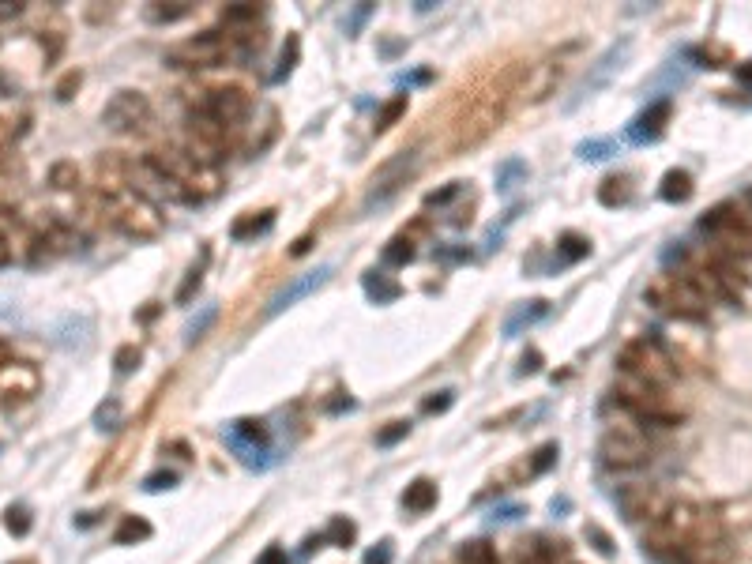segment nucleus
<instances>
[{
  "label": "nucleus",
  "instance_id": "27",
  "mask_svg": "<svg viewBox=\"0 0 752 564\" xmlns=\"http://www.w3.org/2000/svg\"><path fill=\"white\" fill-rule=\"evenodd\" d=\"M403 113H407V94H395L392 102H384V106H380V113H376V128H380V132H384V128H392Z\"/></svg>",
  "mask_w": 752,
  "mask_h": 564
},
{
  "label": "nucleus",
  "instance_id": "21",
  "mask_svg": "<svg viewBox=\"0 0 752 564\" xmlns=\"http://www.w3.org/2000/svg\"><path fill=\"white\" fill-rule=\"evenodd\" d=\"M662 200L666 204H685V200H692V177L685 170H670L666 177H662Z\"/></svg>",
  "mask_w": 752,
  "mask_h": 564
},
{
  "label": "nucleus",
  "instance_id": "55",
  "mask_svg": "<svg viewBox=\"0 0 752 564\" xmlns=\"http://www.w3.org/2000/svg\"><path fill=\"white\" fill-rule=\"evenodd\" d=\"M309 245H313V237H301V241H298V245H294V256H301V252H305V249H309Z\"/></svg>",
  "mask_w": 752,
  "mask_h": 564
},
{
  "label": "nucleus",
  "instance_id": "3",
  "mask_svg": "<svg viewBox=\"0 0 752 564\" xmlns=\"http://www.w3.org/2000/svg\"><path fill=\"white\" fill-rule=\"evenodd\" d=\"M98 211H102V219L110 222L113 230H121L125 237H136V241H151L166 226L155 200H147L136 188L113 192V196H98Z\"/></svg>",
  "mask_w": 752,
  "mask_h": 564
},
{
  "label": "nucleus",
  "instance_id": "35",
  "mask_svg": "<svg viewBox=\"0 0 752 564\" xmlns=\"http://www.w3.org/2000/svg\"><path fill=\"white\" fill-rule=\"evenodd\" d=\"M117 418H121V403L117 399H110V403H102L98 407V414H94V422H98V429H117Z\"/></svg>",
  "mask_w": 752,
  "mask_h": 564
},
{
  "label": "nucleus",
  "instance_id": "4",
  "mask_svg": "<svg viewBox=\"0 0 752 564\" xmlns=\"http://www.w3.org/2000/svg\"><path fill=\"white\" fill-rule=\"evenodd\" d=\"M613 399L636 418V422H658V425H677L681 422V410H677L674 395L658 384H647V380H636V376H621L617 388H613Z\"/></svg>",
  "mask_w": 752,
  "mask_h": 564
},
{
  "label": "nucleus",
  "instance_id": "49",
  "mask_svg": "<svg viewBox=\"0 0 752 564\" xmlns=\"http://www.w3.org/2000/svg\"><path fill=\"white\" fill-rule=\"evenodd\" d=\"M455 192H459V188H455V185H448V188H444V192H433V196H429L425 204H429V207H433V204H448V200H452Z\"/></svg>",
  "mask_w": 752,
  "mask_h": 564
},
{
  "label": "nucleus",
  "instance_id": "50",
  "mask_svg": "<svg viewBox=\"0 0 752 564\" xmlns=\"http://www.w3.org/2000/svg\"><path fill=\"white\" fill-rule=\"evenodd\" d=\"M4 264H12V237L8 234H0V267Z\"/></svg>",
  "mask_w": 752,
  "mask_h": 564
},
{
  "label": "nucleus",
  "instance_id": "37",
  "mask_svg": "<svg viewBox=\"0 0 752 564\" xmlns=\"http://www.w3.org/2000/svg\"><path fill=\"white\" fill-rule=\"evenodd\" d=\"M519 173H527L523 170V162H504L501 170H497V192H508Z\"/></svg>",
  "mask_w": 752,
  "mask_h": 564
},
{
  "label": "nucleus",
  "instance_id": "51",
  "mask_svg": "<svg viewBox=\"0 0 752 564\" xmlns=\"http://www.w3.org/2000/svg\"><path fill=\"white\" fill-rule=\"evenodd\" d=\"M260 564H286V553H282L279 546H271L264 557H260Z\"/></svg>",
  "mask_w": 752,
  "mask_h": 564
},
{
  "label": "nucleus",
  "instance_id": "28",
  "mask_svg": "<svg viewBox=\"0 0 752 564\" xmlns=\"http://www.w3.org/2000/svg\"><path fill=\"white\" fill-rule=\"evenodd\" d=\"M459 561L463 564H497V553H493V546H486V542H467V546L459 549Z\"/></svg>",
  "mask_w": 752,
  "mask_h": 564
},
{
  "label": "nucleus",
  "instance_id": "57",
  "mask_svg": "<svg viewBox=\"0 0 752 564\" xmlns=\"http://www.w3.org/2000/svg\"><path fill=\"white\" fill-rule=\"evenodd\" d=\"M745 204H749V215H752V188H749V196H745Z\"/></svg>",
  "mask_w": 752,
  "mask_h": 564
},
{
  "label": "nucleus",
  "instance_id": "5",
  "mask_svg": "<svg viewBox=\"0 0 752 564\" xmlns=\"http://www.w3.org/2000/svg\"><path fill=\"white\" fill-rule=\"evenodd\" d=\"M700 226L715 241V252L730 256V260H752V215L745 207L722 204Z\"/></svg>",
  "mask_w": 752,
  "mask_h": 564
},
{
  "label": "nucleus",
  "instance_id": "52",
  "mask_svg": "<svg viewBox=\"0 0 752 564\" xmlns=\"http://www.w3.org/2000/svg\"><path fill=\"white\" fill-rule=\"evenodd\" d=\"M72 87H79V76H76V72H72V76H68V79L61 83V87H57V98H72V94H68Z\"/></svg>",
  "mask_w": 752,
  "mask_h": 564
},
{
  "label": "nucleus",
  "instance_id": "8",
  "mask_svg": "<svg viewBox=\"0 0 752 564\" xmlns=\"http://www.w3.org/2000/svg\"><path fill=\"white\" fill-rule=\"evenodd\" d=\"M621 376H636V380H647V384H658L666 388L674 380V361L666 358L658 343H647V339H636L621 350Z\"/></svg>",
  "mask_w": 752,
  "mask_h": 564
},
{
  "label": "nucleus",
  "instance_id": "14",
  "mask_svg": "<svg viewBox=\"0 0 752 564\" xmlns=\"http://www.w3.org/2000/svg\"><path fill=\"white\" fill-rule=\"evenodd\" d=\"M734 549L726 538H715V542H689L674 553L677 564H730Z\"/></svg>",
  "mask_w": 752,
  "mask_h": 564
},
{
  "label": "nucleus",
  "instance_id": "29",
  "mask_svg": "<svg viewBox=\"0 0 752 564\" xmlns=\"http://www.w3.org/2000/svg\"><path fill=\"white\" fill-rule=\"evenodd\" d=\"M271 222H275V215H271V211H260V219H256V215H249V219L234 222V237L264 234V230H271Z\"/></svg>",
  "mask_w": 752,
  "mask_h": 564
},
{
  "label": "nucleus",
  "instance_id": "46",
  "mask_svg": "<svg viewBox=\"0 0 752 564\" xmlns=\"http://www.w3.org/2000/svg\"><path fill=\"white\" fill-rule=\"evenodd\" d=\"M407 433H410V422H392V429H384L376 440H380V444H395V440L407 437Z\"/></svg>",
  "mask_w": 752,
  "mask_h": 564
},
{
  "label": "nucleus",
  "instance_id": "54",
  "mask_svg": "<svg viewBox=\"0 0 752 564\" xmlns=\"http://www.w3.org/2000/svg\"><path fill=\"white\" fill-rule=\"evenodd\" d=\"M16 136V125H8V121H0V147Z\"/></svg>",
  "mask_w": 752,
  "mask_h": 564
},
{
  "label": "nucleus",
  "instance_id": "31",
  "mask_svg": "<svg viewBox=\"0 0 752 564\" xmlns=\"http://www.w3.org/2000/svg\"><path fill=\"white\" fill-rule=\"evenodd\" d=\"M4 527L23 538V534L31 531V516H27V508H16V504H12V508L4 512Z\"/></svg>",
  "mask_w": 752,
  "mask_h": 564
},
{
  "label": "nucleus",
  "instance_id": "16",
  "mask_svg": "<svg viewBox=\"0 0 752 564\" xmlns=\"http://www.w3.org/2000/svg\"><path fill=\"white\" fill-rule=\"evenodd\" d=\"M0 380H4V395H8V403H16V399H31V395L38 392V373H34V365H27V361H12V365L0 373Z\"/></svg>",
  "mask_w": 752,
  "mask_h": 564
},
{
  "label": "nucleus",
  "instance_id": "56",
  "mask_svg": "<svg viewBox=\"0 0 752 564\" xmlns=\"http://www.w3.org/2000/svg\"><path fill=\"white\" fill-rule=\"evenodd\" d=\"M737 76L745 79V83H752V64H741V68H737Z\"/></svg>",
  "mask_w": 752,
  "mask_h": 564
},
{
  "label": "nucleus",
  "instance_id": "58",
  "mask_svg": "<svg viewBox=\"0 0 752 564\" xmlns=\"http://www.w3.org/2000/svg\"><path fill=\"white\" fill-rule=\"evenodd\" d=\"M19 564H34V561H19Z\"/></svg>",
  "mask_w": 752,
  "mask_h": 564
},
{
  "label": "nucleus",
  "instance_id": "48",
  "mask_svg": "<svg viewBox=\"0 0 752 564\" xmlns=\"http://www.w3.org/2000/svg\"><path fill=\"white\" fill-rule=\"evenodd\" d=\"M19 16H23L19 0H0V19H19Z\"/></svg>",
  "mask_w": 752,
  "mask_h": 564
},
{
  "label": "nucleus",
  "instance_id": "32",
  "mask_svg": "<svg viewBox=\"0 0 752 564\" xmlns=\"http://www.w3.org/2000/svg\"><path fill=\"white\" fill-rule=\"evenodd\" d=\"M49 181L57 188H76L79 185V170L72 166V162H57L53 166V173H49Z\"/></svg>",
  "mask_w": 752,
  "mask_h": 564
},
{
  "label": "nucleus",
  "instance_id": "43",
  "mask_svg": "<svg viewBox=\"0 0 752 564\" xmlns=\"http://www.w3.org/2000/svg\"><path fill=\"white\" fill-rule=\"evenodd\" d=\"M136 365H140V350H136V346H121V350H117V369H121V373H132Z\"/></svg>",
  "mask_w": 752,
  "mask_h": 564
},
{
  "label": "nucleus",
  "instance_id": "53",
  "mask_svg": "<svg viewBox=\"0 0 752 564\" xmlns=\"http://www.w3.org/2000/svg\"><path fill=\"white\" fill-rule=\"evenodd\" d=\"M8 365H12V350H8V343H4V339H0V373H4V369H8Z\"/></svg>",
  "mask_w": 752,
  "mask_h": 564
},
{
  "label": "nucleus",
  "instance_id": "44",
  "mask_svg": "<svg viewBox=\"0 0 752 564\" xmlns=\"http://www.w3.org/2000/svg\"><path fill=\"white\" fill-rule=\"evenodd\" d=\"M452 399H455L452 392H437L433 399H425L422 410H425V414H444V410L452 407Z\"/></svg>",
  "mask_w": 752,
  "mask_h": 564
},
{
  "label": "nucleus",
  "instance_id": "45",
  "mask_svg": "<svg viewBox=\"0 0 752 564\" xmlns=\"http://www.w3.org/2000/svg\"><path fill=\"white\" fill-rule=\"evenodd\" d=\"M392 557H395L392 542H380L376 549H369V553H365V564H392Z\"/></svg>",
  "mask_w": 752,
  "mask_h": 564
},
{
  "label": "nucleus",
  "instance_id": "40",
  "mask_svg": "<svg viewBox=\"0 0 752 564\" xmlns=\"http://www.w3.org/2000/svg\"><path fill=\"white\" fill-rule=\"evenodd\" d=\"M211 320H215V305H207V309H204V316L188 324V331H185V339H188V343H196V339H200V335H204V331H207V324H211Z\"/></svg>",
  "mask_w": 752,
  "mask_h": 564
},
{
  "label": "nucleus",
  "instance_id": "7",
  "mask_svg": "<svg viewBox=\"0 0 752 564\" xmlns=\"http://www.w3.org/2000/svg\"><path fill=\"white\" fill-rule=\"evenodd\" d=\"M237 143V128L222 125V121H215V117H207V113H188V151L196 158H204V162H219L226 151H234Z\"/></svg>",
  "mask_w": 752,
  "mask_h": 564
},
{
  "label": "nucleus",
  "instance_id": "23",
  "mask_svg": "<svg viewBox=\"0 0 752 564\" xmlns=\"http://www.w3.org/2000/svg\"><path fill=\"white\" fill-rule=\"evenodd\" d=\"M264 16V8L260 4H230L226 12H222V19H226V27H237V31H249V27H256V19Z\"/></svg>",
  "mask_w": 752,
  "mask_h": 564
},
{
  "label": "nucleus",
  "instance_id": "9",
  "mask_svg": "<svg viewBox=\"0 0 752 564\" xmlns=\"http://www.w3.org/2000/svg\"><path fill=\"white\" fill-rule=\"evenodd\" d=\"M230 57H234L230 38H222V34H215V31L196 34V38H188V42H177V46L166 53V61H170L173 68H219V64H226Z\"/></svg>",
  "mask_w": 752,
  "mask_h": 564
},
{
  "label": "nucleus",
  "instance_id": "26",
  "mask_svg": "<svg viewBox=\"0 0 752 564\" xmlns=\"http://www.w3.org/2000/svg\"><path fill=\"white\" fill-rule=\"evenodd\" d=\"M557 252H561L564 264H576V260H583V256L591 252V241H587V237H580V234H564L561 245H557Z\"/></svg>",
  "mask_w": 752,
  "mask_h": 564
},
{
  "label": "nucleus",
  "instance_id": "6",
  "mask_svg": "<svg viewBox=\"0 0 752 564\" xmlns=\"http://www.w3.org/2000/svg\"><path fill=\"white\" fill-rule=\"evenodd\" d=\"M598 455L613 470H636L651 459V444L636 425H610L598 440Z\"/></svg>",
  "mask_w": 752,
  "mask_h": 564
},
{
  "label": "nucleus",
  "instance_id": "47",
  "mask_svg": "<svg viewBox=\"0 0 752 564\" xmlns=\"http://www.w3.org/2000/svg\"><path fill=\"white\" fill-rule=\"evenodd\" d=\"M173 482H177V478H173V474H151V478H147V482H143V489H151V493H155V489H170Z\"/></svg>",
  "mask_w": 752,
  "mask_h": 564
},
{
  "label": "nucleus",
  "instance_id": "34",
  "mask_svg": "<svg viewBox=\"0 0 752 564\" xmlns=\"http://www.w3.org/2000/svg\"><path fill=\"white\" fill-rule=\"evenodd\" d=\"M365 290H369V294H373L376 301H392L395 294H399V286H392V282H384L380 275H369V279H365Z\"/></svg>",
  "mask_w": 752,
  "mask_h": 564
},
{
  "label": "nucleus",
  "instance_id": "36",
  "mask_svg": "<svg viewBox=\"0 0 752 564\" xmlns=\"http://www.w3.org/2000/svg\"><path fill=\"white\" fill-rule=\"evenodd\" d=\"M328 538L339 542V546H350V542H354V523H350V519H335L328 527Z\"/></svg>",
  "mask_w": 752,
  "mask_h": 564
},
{
  "label": "nucleus",
  "instance_id": "19",
  "mask_svg": "<svg viewBox=\"0 0 752 564\" xmlns=\"http://www.w3.org/2000/svg\"><path fill=\"white\" fill-rule=\"evenodd\" d=\"M625 49H628V46H621V49L613 46L610 53H606V57H602V61L595 64V72H591V76H587V79L580 83V91H576V98H572V102H580V98H587V94L595 91V87H602V83H606V76H610L613 68L621 64V57H625Z\"/></svg>",
  "mask_w": 752,
  "mask_h": 564
},
{
  "label": "nucleus",
  "instance_id": "42",
  "mask_svg": "<svg viewBox=\"0 0 752 564\" xmlns=\"http://www.w3.org/2000/svg\"><path fill=\"white\" fill-rule=\"evenodd\" d=\"M557 459V444H542L538 452H534V463H531V474H542V470L549 467Z\"/></svg>",
  "mask_w": 752,
  "mask_h": 564
},
{
  "label": "nucleus",
  "instance_id": "11",
  "mask_svg": "<svg viewBox=\"0 0 752 564\" xmlns=\"http://www.w3.org/2000/svg\"><path fill=\"white\" fill-rule=\"evenodd\" d=\"M102 125L110 132H143L151 125V102L140 91H117L102 110Z\"/></svg>",
  "mask_w": 752,
  "mask_h": 564
},
{
  "label": "nucleus",
  "instance_id": "2",
  "mask_svg": "<svg viewBox=\"0 0 752 564\" xmlns=\"http://www.w3.org/2000/svg\"><path fill=\"white\" fill-rule=\"evenodd\" d=\"M143 162H147L158 177H166V181H173V185L181 188L188 204H200V200H207V196H215L222 185L219 170H215L211 162H204V158H196L188 147H173V143H166V147H155Z\"/></svg>",
  "mask_w": 752,
  "mask_h": 564
},
{
  "label": "nucleus",
  "instance_id": "33",
  "mask_svg": "<svg viewBox=\"0 0 752 564\" xmlns=\"http://www.w3.org/2000/svg\"><path fill=\"white\" fill-rule=\"evenodd\" d=\"M298 49H301L298 38H290V42H286V49H282V57H279V68H275V79H286L290 72H294V61H298Z\"/></svg>",
  "mask_w": 752,
  "mask_h": 564
},
{
  "label": "nucleus",
  "instance_id": "17",
  "mask_svg": "<svg viewBox=\"0 0 752 564\" xmlns=\"http://www.w3.org/2000/svg\"><path fill=\"white\" fill-rule=\"evenodd\" d=\"M226 437L245 455V463H252V455H267V429L260 422H234Z\"/></svg>",
  "mask_w": 752,
  "mask_h": 564
},
{
  "label": "nucleus",
  "instance_id": "12",
  "mask_svg": "<svg viewBox=\"0 0 752 564\" xmlns=\"http://www.w3.org/2000/svg\"><path fill=\"white\" fill-rule=\"evenodd\" d=\"M200 113L215 117V121H222V125L237 128L252 113V98H249V91H245V87H215V91L204 94Z\"/></svg>",
  "mask_w": 752,
  "mask_h": 564
},
{
  "label": "nucleus",
  "instance_id": "13",
  "mask_svg": "<svg viewBox=\"0 0 752 564\" xmlns=\"http://www.w3.org/2000/svg\"><path fill=\"white\" fill-rule=\"evenodd\" d=\"M331 279V264H320V267H313V271H305V275H298V279H290L286 286H282L279 294L275 298L267 301V309H264V316L271 320V316H279V313H286L290 305H298L301 298H309L313 290H320L324 282Z\"/></svg>",
  "mask_w": 752,
  "mask_h": 564
},
{
  "label": "nucleus",
  "instance_id": "41",
  "mask_svg": "<svg viewBox=\"0 0 752 564\" xmlns=\"http://www.w3.org/2000/svg\"><path fill=\"white\" fill-rule=\"evenodd\" d=\"M200 282H204V271H200V267H192V271H188V279H185V286H181V290H177V301H181V305H185V301L192 298V294H196V290H200Z\"/></svg>",
  "mask_w": 752,
  "mask_h": 564
},
{
  "label": "nucleus",
  "instance_id": "25",
  "mask_svg": "<svg viewBox=\"0 0 752 564\" xmlns=\"http://www.w3.org/2000/svg\"><path fill=\"white\" fill-rule=\"evenodd\" d=\"M542 316H546V301H531V309H519V313L504 324V335H508V339H516L523 324H534V320H542Z\"/></svg>",
  "mask_w": 752,
  "mask_h": 564
},
{
  "label": "nucleus",
  "instance_id": "24",
  "mask_svg": "<svg viewBox=\"0 0 752 564\" xmlns=\"http://www.w3.org/2000/svg\"><path fill=\"white\" fill-rule=\"evenodd\" d=\"M628 196H632L628 177H606V181H602V188H598V200H602L606 207L628 204Z\"/></svg>",
  "mask_w": 752,
  "mask_h": 564
},
{
  "label": "nucleus",
  "instance_id": "22",
  "mask_svg": "<svg viewBox=\"0 0 752 564\" xmlns=\"http://www.w3.org/2000/svg\"><path fill=\"white\" fill-rule=\"evenodd\" d=\"M147 538H151V523L140 516H125L121 527H117V534H113L117 546H132V542H147Z\"/></svg>",
  "mask_w": 752,
  "mask_h": 564
},
{
  "label": "nucleus",
  "instance_id": "20",
  "mask_svg": "<svg viewBox=\"0 0 752 564\" xmlns=\"http://www.w3.org/2000/svg\"><path fill=\"white\" fill-rule=\"evenodd\" d=\"M403 504H407V512L422 516V512H429V508L437 504V486H433L429 478H418V482H410L407 493H403Z\"/></svg>",
  "mask_w": 752,
  "mask_h": 564
},
{
  "label": "nucleus",
  "instance_id": "39",
  "mask_svg": "<svg viewBox=\"0 0 752 564\" xmlns=\"http://www.w3.org/2000/svg\"><path fill=\"white\" fill-rule=\"evenodd\" d=\"M192 12V4H173V8H151V19L158 23H173V19H185Z\"/></svg>",
  "mask_w": 752,
  "mask_h": 564
},
{
  "label": "nucleus",
  "instance_id": "15",
  "mask_svg": "<svg viewBox=\"0 0 752 564\" xmlns=\"http://www.w3.org/2000/svg\"><path fill=\"white\" fill-rule=\"evenodd\" d=\"M621 504H625V512L632 519H658L662 516V508L670 504V497L666 493H658V489H647V486H640V489H628L625 497H621Z\"/></svg>",
  "mask_w": 752,
  "mask_h": 564
},
{
  "label": "nucleus",
  "instance_id": "38",
  "mask_svg": "<svg viewBox=\"0 0 752 564\" xmlns=\"http://www.w3.org/2000/svg\"><path fill=\"white\" fill-rule=\"evenodd\" d=\"M613 151L610 140H587L580 143V158H591V162H598V158H606Z\"/></svg>",
  "mask_w": 752,
  "mask_h": 564
},
{
  "label": "nucleus",
  "instance_id": "1",
  "mask_svg": "<svg viewBox=\"0 0 752 564\" xmlns=\"http://www.w3.org/2000/svg\"><path fill=\"white\" fill-rule=\"evenodd\" d=\"M715 538H726L719 512L692 501H674V497L662 508V516L647 523V546L655 553H677L689 542H715Z\"/></svg>",
  "mask_w": 752,
  "mask_h": 564
},
{
  "label": "nucleus",
  "instance_id": "18",
  "mask_svg": "<svg viewBox=\"0 0 752 564\" xmlns=\"http://www.w3.org/2000/svg\"><path fill=\"white\" fill-rule=\"evenodd\" d=\"M666 121H670V102H651V106H647V110L632 121L628 136H632L636 143L658 140V136H662V128H666Z\"/></svg>",
  "mask_w": 752,
  "mask_h": 564
},
{
  "label": "nucleus",
  "instance_id": "10",
  "mask_svg": "<svg viewBox=\"0 0 752 564\" xmlns=\"http://www.w3.org/2000/svg\"><path fill=\"white\" fill-rule=\"evenodd\" d=\"M651 298H655L666 313L685 316V320H704L707 305H711V301L704 298V290H700L689 275H670V279H662L655 290H651Z\"/></svg>",
  "mask_w": 752,
  "mask_h": 564
},
{
  "label": "nucleus",
  "instance_id": "30",
  "mask_svg": "<svg viewBox=\"0 0 752 564\" xmlns=\"http://www.w3.org/2000/svg\"><path fill=\"white\" fill-rule=\"evenodd\" d=\"M414 260V241H407V237H395L392 245L384 249V264H410Z\"/></svg>",
  "mask_w": 752,
  "mask_h": 564
}]
</instances>
